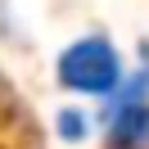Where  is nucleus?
I'll list each match as a JSON object with an SVG mask.
<instances>
[{
  "label": "nucleus",
  "instance_id": "2",
  "mask_svg": "<svg viewBox=\"0 0 149 149\" xmlns=\"http://www.w3.org/2000/svg\"><path fill=\"white\" fill-rule=\"evenodd\" d=\"M109 145L113 149H149V100L145 104H113Z\"/></svg>",
  "mask_w": 149,
  "mask_h": 149
},
{
  "label": "nucleus",
  "instance_id": "3",
  "mask_svg": "<svg viewBox=\"0 0 149 149\" xmlns=\"http://www.w3.org/2000/svg\"><path fill=\"white\" fill-rule=\"evenodd\" d=\"M54 131H59V140H68V145H81V140L91 136V118H86L81 109H63L54 118Z\"/></svg>",
  "mask_w": 149,
  "mask_h": 149
},
{
  "label": "nucleus",
  "instance_id": "1",
  "mask_svg": "<svg viewBox=\"0 0 149 149\" xmlns=\"http://www.w3.org/2000/svg\"><path fill=\"white\" fill-rule=\"evenodd\" d=\"M59 81L77 95H118L122 86V54L109 36H77L54 63Z\"/></svg>",
  "mask_w": 149,
  "mask_h": 149
}]
</instances>
